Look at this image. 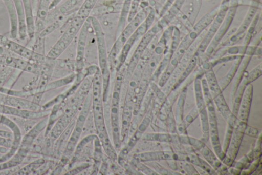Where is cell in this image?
Segmentation results:
<instances>
[{
    "mask_svg": "<svg viewBox=\"0 0 262 175\" xmlns=\"http://www.w3.org/2000/svg\"><path fill=\"white\" fill-rule=\"evenodd\" d=\"M219 7H216L204 15L181 40L179 45L173 53L166 69L160 75L159 80L165 84L182 57L200 34L208 27L217 14Z\"/></svg>",
    "mask_w": 262,
    "mask_h": 175,
    "instance_id": "6da1fadb",
    "label": "cell"
},
{
    "mask_svg": "<svg viewBox=\"0 0 262 175\" xmlns=\"http://www.w3.org/2000/svg\"><path fill=\"white\" fill-rule=\"evenodd\" d=\"M91 25L95 33L98 51L99 69L102 80L103 95H106L110 78L108 68V55L104 32L98 19L95 16H90Z\"/></svg>",
    "mask_w": 262,
    "mask_h": 175,
    "instance_id": "7a4b0ae2",
    "label": "cell"
},
{
    "mask_svg": "<svg viewBox=\"0 0 262 175\" xmlns=\"http://www.w3.org/2000/svg\"><path fill=\"white\" fill-rule=\"evenodd\" d=\"M85 20L75 13L68 20V26L59 38L52 47L46 56L52 60L58 58L69 46Z\"/></svg>",
    "mask_w": 262,
    "mask_h": 175,
    "instance_id": "3957f363",
    "label": "cell"
},
{
    "mask_svg": "<svg viewBox=\"0 0 262 175\" xmlns=\"http://www.w3.org/2000/svg\"><path fill=\"white\" fill-rule=\"evenodd\" d=\"M150 9V7L148 6L138 11L117 36L108 56V60L110 61L111 63H112L115 60L116 56L120 52L127 40L145 21Z\"/></svg>",
    "mask_w": 262,
    "mask_h": 175,
    "instance_id": "277c9868",
    "label": "cell"
},
{
    "mask_svg": "<svg viewBox=\"0 0 262 175\" xmlns=\"http://www.w3.org/2000/svg\"><path fill=\"white\" fill-rule=\"evenodd\" d=\"M207 29L200 34L186 51L166 84L163 87H164L163 91L167 96L169 95L178 79L187 67L193 56L196 53L199 45L206 33Z\"/></svg>",
    "mask_w": 262,
    "mask_h": 175,
    "instance_id": "5b68a950",
    "label": "cell"
},
{
    "mask_svg": "<svg viewBox=\"0 0 262 175\" xmlns=\"http://www.w3.org/2000/svg\"><path fill=\"white\" fill-rule=\"evenodd\" d=\"M237 7V4H232L230 7H229L225 18L218 28L212 40L207 47L204 53L201 56H199L198 62L201 61L202 64L208 61L211 55L221 43L222 40L227 33L232 23Z\"/></svg>",
    "mask_w": 262,
    "mask_h": 175,
    "instance_id": "8992f818",
    "label": "cell"
},
{
    "mask_svg": "<svg viewBox=\"0 0 262 175\" xmlns=\"http://www.w3.org/2000/svg\"><path fill=\"white\" fill-rule=\"evenodd\" d=\"M246 123L238 119L237 120L225 156L222 160L223 163L227 166L232 165L236 157L245 129L247 126Z\"/></svg>",
    "mask_w": 262,
    "mask_h": 175,
    "instance_id": "52a82bcc",
    "label": "cell"
},
{
    "mask_svg": "<svg viewBox=\"0 0 262 175\" xmlns=\"http://www.w3.org/2000/svg\"><path fill=\"white\" fill-rule=\"evenodd\" d=\"M204 101L206 107L207 108L208 111V113H207V114L211 144L216 155L220 158L223 155L224 153L219 142L216 116L213 105V99L211 96H208L204 98Z\"/></svg>",
    "mask_w": 262,
    "mask_h": 175,
    "instance_id": "ba28073f",
    "label": "cell"
},
{
    "mask_svg": "<svg viewBox=\"0 0 262 175\" xmlns=\"http://www.w3.org/2000/svg\"><path fill=\"white\" fill-rule=\"evenodd\" d=\"M229 6L221 5L218 12L214 18L208 26L206 33L200 43L197 51L198 56H201L205 51L207 47L212 40L218 28L224 20Z\"/></svg>",
    "mask_w": 262,
    "mask_h": 175,
    "instance_id": "9c48e42d",
    "label": "cell"
},
{
    "mask_svg": "<svg viewBox=\"0 0 262 175\" xmlns=\"http://www.w3.org/2000/svg\"><path fill=\"white\" fill-rule=\"evenodd\" d=\"M122 80L121 75H118L114 85L112 102V123L114 144L116 147H118L120 145L118 111Z\"/></svg>",
    "mask_w": 262,
    "mask_h": 175,
    "instance_id": "30bf717a",
    "label": "cell"
},
{
    "mask_svg": "<svg viewBox=\"0 0 262 175\" xmlns=\"http://www.w3.org/2000/svg\"><path fill=\"white\" fill-rule=\"evenodd\" d=\"M163 28L158 22L152 26L141 38V40L136 47L130 59L128 68L130 71L134 70L139 62V60L150 41L158 33L162 32Z\"/></svg>",
    "mask_w": 262,
    "mask_h": 175,
    "instance_id": "8fae6325",
    "label": "cell"
},
{
    "mask_svg": "<svg viewBox=\"0 0 262 175\" xmlns=\"http://www.w3.org/2000/svg\"><path fill=\"white\" fill-rule=\"evenodd\" d=\"M84 0H66L60 5L50 10L43 24L46 27L58 17L68 16L76 12Z\"/></svg>",
    "mask_w": 262,
    "mask_h": 175,
    "instance_id": "7c38bea8",
    "label": "cell"
},
{
    "mask_svg": "<svg viewBox=\"0 0 262 175\" xmlns=\"http://www.w3.org/2000/svg\"><path fill=\"white\" fill-rule=\"evenodd\" d=\"M261 75V66L259 64L251 70L246 76L244 75L236 90L232 105V112L235 116H237L239 105L246 87Z\"/></svg>",
    "mask_w": 262,
    "mask_h": 175,
    "instance_id": "4fadbf2b",
    "label": "cell"
},
{
    "mask_svg": "<svg viewBox=\"0 0 262 175\" xmlns=\"http://www.w3.org/2000/svg\"><path fill=\"white\" fill-rule=\"evenodd\" d=\"M0 113L20 119L35 120L47 116L50 111L45 110L32 111L21 109L0 104Z\"/></svg>",
    "mask_w": 262,
    "mask_h": 175,
    "instance_id": "5bb4252c",
    "label": "cell"
},
{
    "mask_svg": "<svg viewBox=\"0 0 262 175\" xmlns=\"http://www.w3.org/2000/svg\"><path fill=\"white\" fill-rule=\"evenodd\" d=\"M0 104L21 109L32 111L42 110L39 104L26 98L15 96L0 93Z\"/></svg>",
    "mask_w": 262,
    "mask_h": 175,
    "instance_id": "9a60e30c",
    "label": "cell"
},
{
    "mask_svg": "<svg viewBox=\"0 0 262 175\" xmlns=\"http://www.w3.org/2000/svg\"><path fill=\"white\" fill-rule=\"evenodd\" d=\"M253 96V85L251 83L246 87L239 105L237 118L247 123L250 110Z\"/></svg>",
    "mask_w": 262,
    "mask_h": 175,
    "instance_id": "2e32d148",
    "label": "cell"
},
{
    "mask_svg": "<svg viewBox=\"0 0 262 175\" xmlns=\"http://www.w3.org/2000/svg\"><path fill=\"white\" fill-rule=\"evenodd\" d=\"M147 30L146 26L144 21L127 40L120 51V55L119 57L120 65L124 63L129 52L134 44L139 39L141 38L145 34Z\"/></svg>",
    "mask_w": 262,
    "mask_h": 175,
    "instance_id": "e0dca14e",
    "label": "cell"
},
{
    "mask_svg": "<svg viewBox=\"0 0 262 175\" xmlns=\"http://www.w3.org/2000/svg\"><path fill=\"white\" fill-rule=\"evenodd\" d=\"M91 27L90 16L85 21L79 32L76 49V62L81 63L83 60L88 40L89 31Z\"/></svg>",
    "mask_w": 262,
    "mask_h": 175,
    "instance_id": "ac0fdd59",
    "label": "cell"
},
{
    "mask_svg": "<svg viewBox=\"0 0 262 175\" xmlns=\"http://www.w3.org/2000/svg\"><path fill=\"white\" fill-rule=\"evenodd\" d=\"M252 55L250 54H244V56L242 58L241 62L238 68L237 71L232 80L233 83L230 91V101L231 105H232L236 90L245 75L246 70L252 58Z\"/></svg>",
    "mask_w": 262,
    "mask_h": 175,
    "instance_id": "d6986e66",
    "label": "cell"
},
{
    "mask_svg": "<svg viewBox=\"0 0 262 175\" xmlns=\"http://www.w3.org/2000/svg\"><path fill=\"white\" fill-rule=\"evenodd\" d=\"M7 9L10 21V35L12 39L18 35V23L16 9L13 0H2Z\"/></svg>",
    "mask_w": 262,
    "mask_h": 175,
    "instance_id": "ffe728a7",
    "label": "cell"
},
{
    "mask_svg": "<svg viewBox=\"0 0 262 175\" xmlns=\"http://www.w3.org/2000/svg\"><path fill=\"white\" fill-rule=\"evenodd\" d=\"M27 26V34L30 40L35 35V17L33 14L31 0H22Z\"/></svg>",
    "mask_w": 262,
    "mask_h": 175,
    "instance_id": "44dd1931",
    "label": "cell"
},
{
    "mask_svg": "<svg viewBox=\"0 0 262 175\" xmlns=\"http://www.w3.org/2000/svg\"><path fill=\"white\" fill-rule=\"evenodd\" d=\"M47 124L48 119L46 116L34 125L27 132L22 138L20 144L23 146L31 145L39 134L46 128Z\"/></svg>",
    "mask_w": 262,
    "mask_h": 175,
    "instance_id": "7402d4cb",
    "label": "cell"
},
{
    "mask_svg": "<svg viewBox=\"0 0 262 175\" xmlns=\"http://www.w3.org/2000/svg\"><path fill=\"white\" fill-rule=\"evenodd\" d=\"M173 154L170 151H153L139 153L135 155V159L139 162L171 160Z\"/></svg>",
    "mask_w": 262,
    "mask_h": 175,
    "instance_id": "603a6c76",
    "label": "cell"
},
{
    "mask_svg": "<svg viewBox=\"0 0 262 175\" xmlns=\"http://www.w3.org/2000/svg\"><path fill=\"white\" fill-rule=\"evenodd\" d=\"M258 9V1H253L242 23L239 27L232 34L234 35H239L245 34L257 13Z\"/></svg>",
    "mask_w": 262,
    "mask_h": 175,
    "instance_id": "cb8c5ba5",
    "label": "cell"
},
{
    "mask_svg": "<svg viewBox=\"0 0 262 175\" xmlns=\"http://www.w3.org/2000/svg\"><path fill=\"white\" fill-rule=\"evenodd\" d=\"M18 18V35L20 39L25 40L27 36V30L25 11L22 0H13Z\"/></svg>",
    "mask_w": 262,
    "mask_h": 175,
    "instance_id": "d4e9b609",
    "label": "cell"
},
{
    "mask_svg": "<svg viewBox=\"0 0 262 175\" xmlns=\"http://www.w3.org/2000/svg\"><path fill=\"white\" fill-rule=\"evenodd\" d=\"M185 0H174L165 14L157 21L164 28L167 26L178 14Z\"/></svg>",
    "mask_w": 262,
    "mask_h": 175,
    "instance_id": "484cf974",
    "label": "cell"
},
{
    "mask_svg": "<svg viewBox=\"0 0 262 175\" xmlns=\"http://www.w3.org/2000/svg\"><path fill=\"white\" fill-rule=\"evenodd\" d=\"M88 106L85 107L78 119L75 129L70 140L68 147H67V148L69 150H73L75 143H76L79 138L84 121L86 116V114L88 113Z\"/></svg>",
    "mask_w": 262,
    "mask_h": 175,
    "instance_id": "4316f807",
    "label": "cell"
},
{
    "mask_svg": "<svg viewBox=\"0 0 262 175\" xmlns=\"http://www.w3.org/2000/svg\"><path fill=\"white\" fill-rule=\"evenodd\" d=\"M28 150L21 147L13 156L7 161L0 163V171L11 168L20 165L27 156Z\"/></svg>",
    "mask_w": 262,
    "mask_h": 175,
    "instance_id": "83f0119b",
    "label": "cell"
},
{
    "mask_svg": "<svg viewBox=\"0 0 262 175\" xmlns=\"http://www.w3.org/2000/svg\"><path fill=\"white\" fill-rule=\"evenodd\" d=\"M204 74V77L207 82L212 99L222 93V91L219 85L213 69H211L207 71Z\"/></svg>",
    "mask_w": 262,
    "mask_h": 175,
    "instance_id": "f1b7e54d",
    "label": "cell"
},
{
    "mask_svg": "<svg viewBox=\"0 0 262 175\" xmlns=\"http://www.w3.org/2000/svg\"><path fill=\"white\" fill-rule=\"evenodd\" d=\"M244 56V55L240 56L236 60H234V63L232 65L230 70L228 71L227 74L218 82L222 91L227 88L228 85L232 81L237 71L238 68Z\"/></svg>",
    "mask_w": 262,
    "mask_h": 175,
    "instance_id": "f546056e",
    "label": "cell"
},
{
    "mask_svg": "<svg viewBox=\"0 0 262 175\" xmlns=\"http://www.w3.org/2000/svg\"><path fill=\"white\" fill-rule=\"evenodd\" d=\"M132 0H123L117 26V36H118L125 26L129 12Z\"/></svg>",
    "mask_w": 262,
    "mask_h": 175,
    "instance_id": "4dcf8cb0",
    "label": "cell"
},
{
    "mask_svg": "<svg viewBox=\"0 0 262 175\" xmlns=\"http://www.w3.org/2000/svg\"><path fill=\"white\" fill-rule=\"evenodd\" d=\"M201 79V76H198L194 80V90L196 108L199 113L206 109V104L202 89Z\"/></svg>",
    "mask_w": 262,
    "mask_h": 175,
    "instance_id": "1f68e13d",
    "label": "cell"
},
{
    "mask_svg": "<svg viewBox=\"0 0 262 175\" xmlns=\"http://www.w3.org/2000/svg\"><path fill=\"white\" fill-rule=\"evenodd\" d=\"M213 101L215 104L218 111L226 121L234 115L227 105L222 93L213 99Z\"/></svg>",
    "mask_w": 262,
    "mask_h": 175,
    "instance_id": "d6a6232c",
    "label": "cell"
},
{
    "mask_svg": "<svg viewBox=\"0 0 262 175\" xmlns=\"http://www.w3.org/2000/svg\"><path fill=\"white\" fill-rule=\"evenodd\" d=\"M198 55L196 53L190 60L187 67L172 87V90L178 87L191 73L198 63Z\"/></svg>",
    "mask_w": 262,
    "mask_h": 175,
    "instance_id": "836d02e7",
    "label": "cell"
},
{
    "mask_svg": "<svg viewBox=\"0 0 262 175\" xmlns=\"http://www.w3.org/2000/svg\"><path fill=\"white\" fill-rule=\"evenodd\" d=\"M98 0H84L75 14L86 20L91 15Z\"/></svg>",
    "mask_w": 262,
    "mask_h": 175,
    "instance_id": "e575fe53",
    "label": "cell"
},
{
    "mask_svg": "<svg viewBox=\"0 0 262 175\" xmlns=\"http://www.w3.org/2000/svg\"><path fill=\"white\" fill-rule=\"evenodd\" d=\"M45 163L43 159H38L19 169L14 174L27 175L34 174Z\"/></svg>",
    "mask_w": 262,
    "mask_h": 175,
    "instance_id": "d590c367",
    "label": "cell"
},
{
    "mask_svg": "<svg viewBox=\"0 0 262 175\" xmlns=\"http://www.w3.org/2000/svg\"><path fill=\"white\" fill-rule=\"evenodd\" d=\"M260 17V13L257 12L253 21L245 32L242 44L243 46L247 47L252 38L255 35V28Z\"/></svg>",
    "mask_w": 262,
    "mask_h": 175,
    "instance_id": "8d00e7d4",
    "label": "cell"
},
{
    "mask_svg": "<svg viewBox=\"0 0 262 175\" xmlns=\"http://www.w3.org/2000/svg\"><path fill=\"white\" fill-rule=\"evenodd\" d=\"M187 91V85H185V87H183L180 91V95L179 96L177 108H176V122L178 124L181 123L183 120V108H184V104L185 100V98L186 96Z\"/></svg>",
    "mask_w": 262,
    "mask_h": 175,
    "instance_id": "74e56055",
    "label": "cell"
},
{
    "mask_svg": "<svg viewBox=\"0 0 262 175\" xmlns=\"http://www.w3.org/2000/svg\"><path fill=\"white\" fill-rule=\"evenodd\" d=\"M199 150L205 159L214 169L219 168L221 165V162L204 143Z\"/></svg>",
    "mask_w": 262,
    "mask_h": 175,
    "instance_id": "f35d334b",
    "label": "cell"
},
{
    "mask_svg": "<svg viewBox=\"0 0 262 175\" xmlns=\"http://www.w3.org/2000/svg\"><path fill=\"white\" fill-rule=\"evenodd\" d=\"M52 0H39L35 21H44L49 12Z\"/></svg>",
    "mask_w": 262,
    "mask_h": 175,
    "instance_id": "ab89813d",
    "label": "cell"
},
{
    "mask_svg": "<svg viewBox=\"0 0 262 175\" xmlns=\"http://www.w3.org/2000/svg\"><path fill=\"white\" fill-rule=\"evenodd\" d=\"M143 139L169 143L172 141V137L168 133H147L143 137Z\"/></svg>",
    "mask_w": 262,
    "mask_h": 175,
    "instance_id": "60d3db41",
    "label": "cell"
},
{
    "mask_svg": "<svg viewBox=\"0 0 262 175\" xmlns=\"http://www.w3.org/2000/svg\"><path fill=\"white\" fill-rule=\"evenodd\" d=\"M75 75L72 74L66 78L56 80L51 83H48L44 88V92L51 90L62 86H64L70 83L74 79Z\"/></svg>",
    "mask_w": 262,
    "mask_h": 175,
    "instance_id": "b9f144b4",
    "label": "cell"
},
{
    "mask_svg": "<svg viewBox=\"0 0 262 175\" xmlns=\"http://www.w3.org/2000/svg\"><path fill=\"white\" fill-rule=\"evenodd\" d=\"M200 118L201 120L202 131L203 132L204 140L207 141L209 138V121L208 118V114L206 109L201 111Z\"/></svg>",
    "mask_w": 262,
    "mask_h": 175,
    "instance_id": "7bdbcfd3",
    "label": "cell"
},
{
    "mask_svg": "<svg viewBox=\"0 0 262 175\" xmlns=\"http://www.w3.org/2000/svg\"><path fill=\"white\" fill-rule=\"evenodd\" d=\"M14 69L10 66H4L0 71V87L4 86Z\"/></svg>",
    "mask_w": 262,
    "mask_h": 175,
    "instance_id": "ee69618b",
    "label": "cell"
},
{
    "mask_svg": "<svg viewBox=\"0 0 262 175\" xmlns=\"http://www.w3.org/2000/svg\"><path fill=\"white\" fill-rule=\"evenodd\" d=\"M23 72L20 70L15 69L3 87L8 89H12Z\"/></svg>",
    "mask_w": 262,
    "mask_h": 175,
    "instance_id": "f6af8a7d",
    "label": "cell"
},
{
    "mask_svg": "<svg viewBox=\"0 0 262 175\" xmlns=\"http://www.w3.org/2000/svg\"><path fill=\"white\" fill-rule=\"evenodd\" d=\"M142 0H132L131 6L128 14L127 22L130 21L138 11L139 7Z\"/></svg>",
    "mask_w": 262,
    "mask_h": 175,
    "instance_id": "bcb514c9",
    "label": "cell"
},
{
    "mask_svg": "<svg viewBox=\"0 0 262 175\" xmlns=\"http://www.w3.org/2000/svg\"><path fill=\"white\" fill-rule=\"evenodd\" d=\"M14 56L0 55V65L4 66H10L13 68Z\"/></svg>",
    "mask_w": 262,
    "mask_h": 175,
    "instance_id": "7dc6e473",
    "label": "cell"
},
{
    "mask_svg": "<svg viewBox=\"0 0 262 175\" xmlns=\"http://www.w3.org/2000/svg\"><path fill=\"white\" fill-rule=\"evenodd\" d=\"M156 12L154 9L150 7V10L144 21L147 30H149L152 25L155 21Z\"/></svg>",
    "mask_w": 262,
    "mask_h": 175,
    "instance_id": "c3c4849f",
    "label": "cell"
},
{
    "mask_svg": "<svg viewBox=\"0 0 262 175\" xmlns=\"http://www.w3.org/2000/svg\"><path fill=\"white\" fill-rule=\"evenodd\" d=\"M130 111L128 108L124 110V118L123 119V132L125 134L129 127V123L130 118Z\"/></svg>",
    "mask_w": 262,
    "mask_h": 175,
    "instance_id": "681fc988",
    "label": "cell"
},
{
    "mask_svg": "<svg viewBox=\"0 0 262 175\" xmlns=\"http://www.w3.org/2000/svg\"><path fill=\"white\" fill-rule=\"evenodd\" d=\"M199 113V112L197 108L191 110L186 116L185 120L183 121L185 125H188L190 124L195 119V118L197 117Z\"/></svg>",
    "mask_w": 262,
    "mask_h": 175,
    "instance_id": "f907efd6",
    "label": "cell"
},
{
    "mask_svg": "<svg viewBox=\"0 0 262 175\" xmlns=\"http://www.w3.org/2000/svg\"><path fill=\"white\" fill-rule=\"evenodd\" d=\"M137 161V160H136ZM137 164V167L141 170L142 172L148 174H157L155 172L146 167L144 164L139 163V161H137V163H136Z\"/></svg>",
    "mask_w": 262,
    "mask_h": 175,
    "instance_id": "816d5d0a",
    "label": "cell"
},
{
    "mask_svg": "<svg viewBox=\"0 0 262 175\" xmlns=\"http://www.w3.org/2000/svg\"><path fill=\"white\" fill-rule=\"evenodd\" d=\"M167 119H168V123L170 122L174 123L173 122L174 120V119L173 118V114L172 112L170 111L169 113H168V115H167ZM175 123H172V125H170L169 127L170 132L172 133H175L176 131L177 130V128L176 127Z\"/></svg>",
    "mask_w": 262,
    "mask_h": 175,
    "instance_id": "f5cc1de1",
    "label": "cell"
},
{
    "mask_svg": "<svg viewBox=\"0 0 262 175\" xmlns=\"http://www.w3.org/2000/svg\"><path fill=\"white\" fill-rule=\"evenodd\" d=\"M174 0H167L164 3L163 7L161 10L159 14V17L161 18L165 13L168 10L169 7L171 6Z\"/></svg>",
    "mask_w": 262,
    "mask_h": 175,
    "instance_id": "db71d44e",
    "label": "cell"
},
{
    "mask_svg": "<svg viewBox=\"0 0 262 175\" xmlns=\"http://www.w3.org/2000/svg\"><path fill=\"white\" fill-rule=\"evenodd\" d=\"M244 133L249 136L256 137L257 135L258 130L254 128L247 125L244 131Z\"/></svg>",
    "mask_w": 262,
    "mask_h": 175,
    "instance_id": "11a10c76",
    "label": "cell"
},
{
    "mask_svg": "<svg viewBox=\"0 0 262 175\" xmlns=\"http://www.w3.org/2000/svg\"><path fill=\"white\" fill-rule=\"evenodd\" d=\"M0 137L13 140L14 139L13 134L12 132L3 130H0Z\"/></svg>",
    "mask_w": 262,
    "mask_h": 175,
    "instance_id": "9f6ffc18",
    "label": "cell"
},
{
    "mask_svg": "<svg viewBox=\"0 0 262 175\" xmlns=\"http://www.w3.org/2000/svg\"><path fill=\"white\" fill-rule=\"evenodd\" d=\"M9 39L6 36L0 34V45L5 48Z\"/></svg>",
    "mask_w": 262,
    "mask_h": 175,
    "instance_id": "6f0895ef",
    "label": "cell"
},
{
    "mask_svg": "<svg viewBox=\"0 0 262 175\" xmlns=\"http://www.w3.org/2000/svg\"><path fill=\"white\" fill-rule=\"evenodd\" d=\"M230 0H222L221 5H228Z\"/></svg>",
    "mask_w": 262,
    "mask_h": 175,
    "instance_id": "680465c9",
    "label": "cell"
},
{
    "mask_svg": "<svg viewBox=\"0 0 262 175\" xmlns=\"http://www.w3.org/2000/svg\"><path fill=\"white\" fill-rule=\"evenodd\" d=\"M166 1L167 0H161V2L164 4L166 2Z\"/></svg>",
    "mask_w": 262,
    "mask_h": 175,
    "instance_id": "91938a15",
    "label": "cell"
}]
</instances>
